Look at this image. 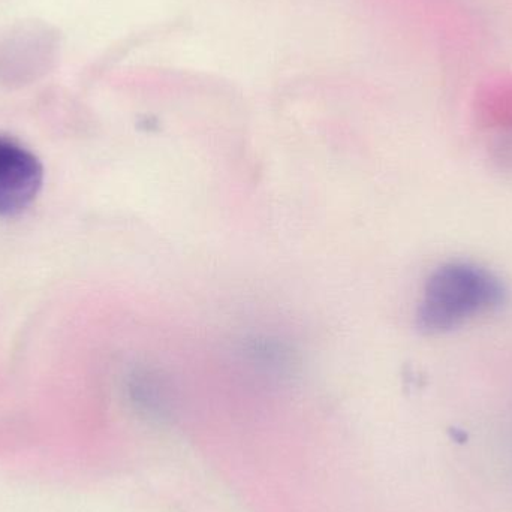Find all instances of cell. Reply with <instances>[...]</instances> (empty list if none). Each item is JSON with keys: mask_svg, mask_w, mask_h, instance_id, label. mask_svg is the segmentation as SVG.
I'll list each match as a JSON object with an SVG mask.
<instances>
[{"mask_svg": "<svg viewBox=\"0 0 512 512\" xmlns=\"http://www.w3.org/2000/svg\"><path fill=\"white\" fill-rule=\"evenodd\" d=\"M505 300L507 288L492 271L472 262H447L424 285L417 325L426 334L451 333L495 312Z\"/></svg>", "mask_w": 512, "mask_h": 512, "instance_id": "1", "label": "cell"}, {"mask_svg": "<svg viewBox=\"0 0 512 512\" xmlns=\"http://www.w3.org/2000/svg\"><path fill=\"white\" fill-rule=\"evenodd\" d=\"M475 111L483 125L512 131V78L486 84L478 92Z\"/></svg>", "mask_w": 512, "mask_h": 512, "instance_id": "3", "label": "cell"}, {"mask_svg": "<svg viewBox=\"0 0 512 512\" xmlns=\"http://www.w3.org/2000/svg\"><path fill=\"white\" fill-rule=\"evenodd\" d=\"M44 167L38 156L14 138L0 135V218L26 212L38 197Z\"/></svg>", "mask_w": 512, "mask_h": 512, "instance_id": "2", "label": "cell"}]
</instances>
